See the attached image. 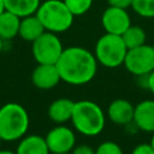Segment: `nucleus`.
<instances>
[{
  "instance_id": "13",
  "label": "nucleus",
  "mask_w": 154,
  "mask_h": 154,
  "mask_svg": "<svg viewBox=\"0 0 154 154\" xmlns=\"http://www.w3.org/2000/svg\"><path fill=\"white\" fill-rule=\"evenodd\" d=\"M73 106H75V101L70 99L66 97L57 99L48 106V111H47L48 117L52 122L57 124H64L71 120Z\"/></svg>"
},
{
  "instance_id": "30",
  "label": "nucleus",
  "mask_w": 154,
  "mask_h": 154,
  "mask_svg": "<svg viewBox=\"0 0 154 154\" xmlns=\"http://www.w3.org/2000/svg\"><path fill=\"white\" fill-rule=\"evenodd\" d=\"M51 154H72V152H69V153H51Z\"/></svg>"
},
{
  "instance_id": "12",
  "label": "nucleus",
  "mask_w": 154,
  "mask_h": 154,
  "mask_svg": "<svg viewBox=\"0 0 154 154\" xmlns=\"http://www.w3.org/2000/svg\"><path fill=\"white\" fill-rule=\"evenodd\" d=\"M134 124L146 132H154V100H143L135 106Z\"/></svg>"
},
{
  "instance_id": "3",
  "label": "nucleus",
  "mask_w": 154,
  "mask_h": 154,
  "mask_svg": "<svg viewBox=\"0 0 154 154\" xmlns=\"http://www.w3.org/2000/svg\"><path fill=\"white\" fill-rule=\"evenodd\" d=\"M29 124V114L22 105L8 102L0 107V137L2 141L11 142L24 137Z\"/></svg>"
},
{
  "instance_id": "15",
  "label": "nucleus",
  "mask_w": 154,
  "mask_h": 154,
  "mask_svg": "<svg viewBox=\"0 0 154 154\" xmlns=\"http://www.w3.org/2000/svg\"><path fill=\"white\" fill-rule=\"evenodd\" d=\"M17 154H51L45 137L38 135H28L19 142Z\"/></svg>"
},
{
  "instance_id": "17",
  "label": "nucleus",
  "mask_w": 154,
  "mask_h": 154,
  "mask_svg": "<svg viewBox=\"0 0 154 154\" xmlns=\"http://www.w3.org/2000/svg\"><path fill=\"white\" fill-rule=\"evenodd\" d=\"M5 10L23 18L30 14H35L41 0H4Z\"/></svg>"
},
{
  "instance_id": "24",
  "label": "nucleus",
  "mask_w": 154,
  "mask_h": 154,
  "mask_svg": "<svg viewBox=\"0 0 154 154\" xmlns=\"http://www.w3.org/2000/svg\"><path fill=\"white\" fill-rule=\"evenodd\" d=\"M108 6H113V7H119V8H129L131 7V2L132 0H106Z\"/></svg>"
},
{
  "instance_id": "29",
  "label": "nucleus",
  "mask_w": 154,
  "mask_h": 154,
  "mask_svg": "<svg viewBox=\"0 0 154 154\" xmlns=\"http://www.w3.org/2000/svg\"><path fill=\"white\" fill-rule=\"evenodd\" d=\"M2 42H4V40L0 37V53H1V51H2Z\"/></svg>"
},
{
  "instance_id": "1",
  "label": "nucleus",
  "mask_w": 154,
  "mask_h": 154,
  "mask_svg": "<svg viewBox=\"0 0 154 154\" xmlns=\"http://www.w3.org/2000/svg\"><path fill=\"white\" fill-rule=\"evenodd\" d=\"M55 65L61 81L71 85L87 84L97 72V60L94 53L78 46L64 48Z\"/></svg>"
},
{
  "instance_id": "8",
  "label": "nucleus",
  "mask_w": 154,
  "mask_h": 154,
  "mask_svg": "<svg viewBox=\"0 0 154 154\" xmlns=\"http://www.w3.org/2000/svg\"><path fill=\"white\" fill-rule=\"evenodd\" d=\"M45 140L51 153H69L76 144L75 132L65 125H57L51 129Z\"/></svg>"
},
{
  "instance_id": "25",
  "label": "nucleus",
  "mask_w": 154,
  "mask_h": 154,
  "mask_svg": "<svg viewBox=\"0 0 154 154\" xmlns=\"http://www.w3.org/2000/svg\"><path fill=\"white\" fill-rule=\"evenodd\" d=\"M147 89H149L150 93L154 94V70L147 76Z\"/></svg>"
},
{
  "instance_id": "26",
  "label": "nucleus",
  "mask_w": 154,
  "mask_h": 154,
  "mask_svg": "<svg viewBox=\"0 0 154 154\" xmlns=\"http://www.w3.org/2000/svg\"><path fill=\"white\" fill-rule=\"evenodd\" d=\"M4 11H5V2H4V0H0V14Z\"/></svg>"
},
{
  "instance_id": "27",
  "label": "nucleus",
  "mask_w": 154,
  "mask_h": 154,
  "mask_svg": "<svg viewBox=\"0 0 154 154\" xmlns=\"http://www.w3.org/2000/svg\"><path fill=\"white\" fill-rule=\"evenodd\" d=\"M0 154H17V153L16 152H12V150L5 149V150H0Z\"/></svg>"
},
{
  "instance_id": "4",
  "label": "nucleus",
  "mask_w": 154,
  "mask_h": 154,
  "mask_svg": "<svg viewBox=\"0 0 154 154\" xmlns=\"http://www.w3.org/2000/svg\"><path fill=\"white\" fill-rule=\"evenodd\" d=\"M35 14L41 20L45 30L54 34L67 31L72 26L75 18L63 0H46L41 2Z\"/></svg>"
},
{
  "instance_id": "9",
  "label": "nucleus",
  "mask_w": 154,
  "mask_h": 154,
  "mask_svg": "<svg viewBox=\"0 0 154 154\" xmlns=\"http://www.w3.org/2000/svg\"><path fill=\"white\" fill-rule=\"evenodd\" d=\"M101 25L108 34L123 35L131 25V18L126 8L108 6L101 16Z\"/></svg>"
},
{
  "instance_id": "18",
  "label": "nucleus",
  "mask_w": 154,
  "mask_h": 154,
  "mask_svg": "<svg viewBox=\"0 0 154 154\" xmlns=\"http://www.w3.org/2000/svg\"><path fill=\"white\" fill-rule=\"evenodd\" d=\"M146 37L147 36H146L144 29H142L138 25H132V24L122 35V38H123L128 49H131V48L144 45L146 43Z\"/></svg>"
},
{
  "instance_id": "19",
  "label": "nucleus",
  "mask_w": 154,
  "mask_h": 154,
  "mask_svg": "<svg viewBox=\"0 0 154 154\" xmlns=\"http://www.w3.org/2000/svg\"><path fill=\"white\" fill-rule=\"evenodd\" d=\"M131 8L142 18H154V0H132Z\"/></svg>"
},
{
  "instance_id": "16",
  "label": "nucleus",
  "mask_w": 154,
  "mask_h": 154,
  "mask_svg": "<svg viewBox=\"0 0 154 154\" xmlns=\"http://www.w3.org/2000/svg\"><path fill=\"white\" fill-rule=\"evenodd\" d=\"M19 24H20V17L5 10L0 14V37L4 41H6L18 36Z\"/></svg>"
},
{
  "instance_id": "7",
  "label": "nucleus",
  "mask_w": 154,
  "mask_h": 154,
  "mask_svg": "<svg viewBox=\"0 0 154 154\" xmlns=\"http://www.w3.org/2000/svg\"><path fill=\"white\" fill-rule=\"evenodd\" d=\"M123 65L136 77L149 75L154 70V47L144 43L128 49Z\"/></svg>"
},
{
  "instance_id": "14",
  "label": "nucleus",
  "mask_w": 154,
  "mask_h": 154,
  "mask_svg": "<svg viewBox=\"0 0 154 154\" xmlns=\"http://www.w3.org/2000/svg\"><path fill=\"white\" fill-rule=\"evenodd\" d=\"M45 26L36 14H30L20 18L18 36H20L24 41L34 42L38 36L45 32Z\"/></svg>"
},
{
  "instance_id": "11",
  "label": "nucleus",
  "mask_w": 154,
  "mask_h": 154,
  "mask_svg": "<svg viewBox=\"0 0 154 154\" xmlns=\"http://www.w3.org/2000/svg\"><path fill=\"white\" fill-rule=\"evenodd\" d=\"M135 106L125 99L113 100L107 108V116L117 125H128L134 119Z\"/></svg>"
},
{
  "instance_id": "10",
  "label": "nucleus",
  "mask_w": 154,
  "mask_h": 154,
  "mask_svg": "<svg viewBox=\"0 0 154 154\" xmlns=\"http://www.w3.org/2000/svg\"><path fill=\"white\" fill-rule=\"evenodd\" d=\"M61 81L55 64H37L31 73V82L37 89L48 90Z\"/></svg>"
},
{
  "instance_id": "6",
  "label": "nucleus",
  "mask_w": 154,
  "mask_h": 154,
  "mask_svg": "<svg viewBox=\"0 0 154 154\" xmlns=\"http://www.w3.org/2000/svg\"><path fill=\"white\" fill-rule=\"evenodd\" d=\"M31 43L32 57L37 64H57L64 51L58 34L51 31H45Z\"/></svg>"
},
{
  "instance_id": "31",
  "label": "nucleus",
  "mask_w": 154,
  "mask_h": 154,
  "mask_svg": "<svg viewBox=\"0 0 154 154\" xmlns=\"http://www.w3.org/2000/svg\"><path fill=\"white\" fill-rule=\"evenodd\" d=\"M1 142H2V140H1V137H0V146H1Z\"/></svg>"
},
{
  "instance_id": "22",
  "label": "nucleus",
  "mask_w": 154,
  "mask_h": 154,
  "mask_svg": "<svg viewBox=\"0 0 154 154\" xmlns=\"http://www.w3.org/2000/svg\"><path fill=\"white\" fill-rule=\"evenodd\" d=\"M131 154H154V148L150 143H140L132 149Z\"/></svg>"
},
{
  "instance_id": "21",
  "label": "nucleus",
  "mask_w": 154,
  "mask_h": 154,
  "mask_svg": "<svg viewBox=\"0 0 154 154\" xmlns=\"http://www.w3.org/2000/svg\"><path fill=\"white\" fill-rule=\"evenodd\" d=\"M95 154H124V153L117 142L105 141L97 146V148L95 149Z\"/></svg>"
},
{
  "instance_id": "20",
  "label": "nucleus",
  "mask_w": 154,
  "mask_h": 154,
  "mask_svg": "<svg viewBox=\"0 0 154 154\" xmlns=\"http://www.w3.org/2000/svg\"><path fill=\"white\" fill-rule=\"evenodd\" d=\"M75 17L85 14L93 6L94 0H63Z\"/></svg>"
},
{
  "instance_id": "28",
  "label": "nucleus",
  "mask_w": 154,
  "mask_h": 154,
  "mask_svg": "<svg viewBox=\"0 0 154 154\" xmlns=\"http://www.w3.org/2000/svg\"><path fill=\"white\" fill-rule=\"evenodd\" d=\"M150 144H152V147L154 148V132H153V136H152V140H150V142H149Z\"/></svg>"
},
{
  "instance_id": "2",
  "label": "nucleus",
  "mask_w": 154,
  "mask_h": 154,
  "mask_svg": "<svg viewBox=\"0 0 154 154\" xmlns=\"http://www.w3.org/2000/svg\"><path fill=\"white\" fill-rule=\"evenodd\" d=\"M71 122L77 132L93 137L102 132L106 123V116L96 102L90 100H79L75 102Z\"/></svg>"
},
{
  "instance_id": "23",
  "label": "nucleus",
  "mask_w": 154,
  "mask_h": 154,
  "mask_svg": "<svg viewBox=\"0 0 154 154\" xmlns=\"http://www.w3.org/2000/svg\"><path fill=\"white\" fill-rule=\"evenodd\" d=\"M72 154H95V149L88 144H78L72 149Z\"/></svg>"
},
{
  "instance_id": "5",
  "label": "nucleus",
  "mask_w": 154,
  "mask_h": 154,
  "mask_svg": "<svg viewBox=\"0 0 154 154\" xmlns=\"http://www.w3.org/2000/svg\"><path fill=\"white\" fill-rule=\"evenodd\" d=\"M128 48L122 38V35L103 34L95 45L94 55L99 64L105 67L114 69L124 64Z\"/></svg>"
}]
</instances>
